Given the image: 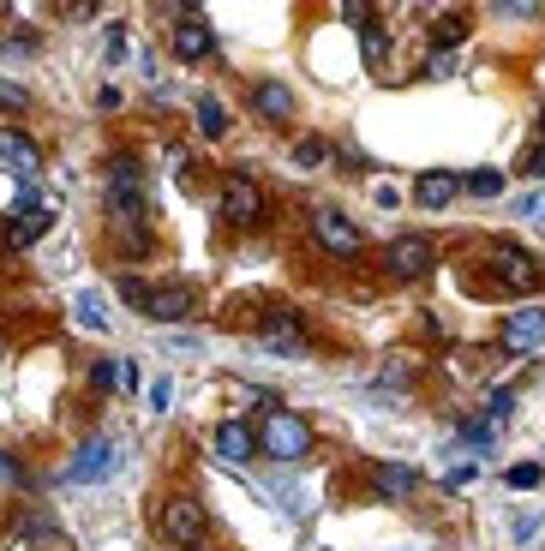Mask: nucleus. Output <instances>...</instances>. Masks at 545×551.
Wrapping results in <instances>:
<instances>
[{"instance_id":"32","label":"nucleus","mask_w":545,"mask_h":551,"mask_svg":"<svg viewBox=\"0 0 545 551\" xmlns=\"http://www.w3.org/2000/svg\"><path fill=\"white\" fill-rule=\"evenodd\" d=\"M90 384H96V390H108V384H120V372H114V366H108V360H102V366H96V372H90Z\"/></svg>"},{"instance_id":"19","label":"nucleus","mask_w":545,"mask_h":551,"mask_svg":"<svg viewBox=\"0 0 545 551\" xmlns=\"http://www.w3.org/2000/svg\"><path fill=\"white\" fill-rule=\"evenodd\" d=\"M462 36H468V18H462V12H450V18H438V24H432V48H438V54H450Z\"/></svg>"},{"instance_id":"23","label":"nucleus","mask_w":545,"mask_h":551,"mask_svg":"<svg viewBox=\"0 0 545 551\" xmlns=\"http://www.w3.org/2000/svg\"><path fill=\"white\" fill-rule=\"evenodd\" d=\"M324 156H330V144H324V138H300V144H294V162H300V168H318Z\"/></svg>"},{"instance_id":"21","label":"nucleus","mask_w":545,"mask_h":551,"mask_svg":"<svg viewBox=\"0 0 545 551\" xmlns=\"http://www.w3.org/2000/svg\"><path fill=\"white\" fill-rule=\"evenodd\" d=\"M462 186H468L474 198H498V192H504V174H498V168H474Z\"/></svg>"},{"instance_id":"4","label":"nucleus","mask_w":545,"mask_h":551,"mask_svg":"<svg viewBox=\"0 0 545 551\" xmlns=\"http://www.w3.org/2000/svg\"><path fill=\"white\" fill-rule=\"evenodd\" d=\"M486 258H492V276H498L510 294H540L545 270H540V258H534V252H522V246H492Z\"/></svg>"},{"instance_id":"27","label":"nucleus","mask_w":545,"mask_h":551,"mask_svg":"<svg viewBox=\"0 0 545 551\" xmlns=\"http://www.w3.org/2000/svg\"><path fill=\"white\" fill-rule=\"evenodd\" d=\"M510 486L534 492V486H540V462H522V468H510Z\"/></svg>"},{"instance_id":"13","label":"nucleus","mask_w":545,"mask_h":551,"mask_svg":"<svg viewBox=\"0 0 545 551\" xmlns=\"http://www.w3.org/2000/svg\"><path fill=\"white\" fill-rule=\"evenodd\" d=\"M210 450H216L222 462H246V456L258 450V432H252L246 420H222V426H216V438H210Z\"/></svg>"},{"instance_id":"10","label":"nucleus","mask_w":545,"mask_h":551,"mask_svg":"<svg viewBox=\"0 0 545 551\" xmlns=\"http://www.w3.org/2000/svg\"><path fill=\"white\" fill-rule=\"evenodd\" d=\"M504 348H510V354H540L545 348V306H516V312H510Z\"/></svg>"},{"instance_id":"14","label":"nucleus","mask_w":545,"mask_h":551,"mask_svg":"<svg viewBox=\"0 0 545 551\" xmlns=\"http://www.w3.org/2000/svg\"><path fill=\"white\" fill-rule=\"evenodd\" d=\"M0 162L12 168V174H30L42 156H36V138H24L18 126H0Z\"/></svg>"},{"instance_id":"7","label":"nucleus","mask_w":545,"mask_h":551,"mask_svg":"<svg viewBox=\"0 0 545 551\" xmlns=\"http://www.w3.org/2000/svg\"><path fill=\"white\" fill-rule=\"evenodd\" d=\"M432 240H420V234H402V240H390V252H384V270L396 276V282H420L426 270H432Z\"/></svg>"},{"instance_id":"16","label":"nucleus","mask_w":545,"mask_h":551,"mask_svg":"<svg viewBox=\"0 0 545 551\" xmlns=\"http://www.w3.org/2000/svg\"><path fill=\"white\" fill-rule=\"evenodd\" d=\"M144 312H150L156 324H180V318H192V294H186V288H156Z\"/></svg>"},{"instance_id":"1","label":"nucleus","mask_w":545,"mask_h":551,"mask_svg":"<svg viewBox=\"0 0 545 551\" xmlns=\"http://www.w3.org/2000/svg\"><path fill=\"white\" fill-rule=\"evenodd\" d=\"M258 450H264L270 462H306V456H312V426H306L300 414H288V408H270V420H264V432H258Z\"/></svg>"},{"instance_id":"18","label":"nucleus","mask_w":545,"mask_h":551,"mask_svg":"<svg viewBox=\"0 0 545 551\" xmlns=\"http://www.w3.org/2000/svg\"><path fill=\"white\" fill-rule=\"evenodd\" d=\"M72 318H78V324H84L90 336H102V330H108V312H102V300H96L90 288H84V294L72 300Z\"/></svg>"},{"instance_id":"2","label":"nucleus","mask_w":545,"mask_h":551,"mask_svg":"<svg viewBox=\"0 0 545 551\" xmlns=\"http://www.w3.org/2000/svg\"><path fill=\"white\" fill-rule=\"evenodd\" d=\"M204 534H210V510H204L192 492H174V498L162 504V540L174 551H198Z\"/></svg>"},{"instance_id":"22","label":"nucleus","mask_w":545,"mask_h":551,"mask_svg":"<svg viewBox=\"0 0 545 551\" xmlns=\"http://www.w3.org/2000/svg\"><path fill=\"white\" fill-rule=\"evenodd\" d=\"M510 414H516V396H510V390H492V396H486V426L498 432V426H510Z\"/></svg>"},{"instance_id":"20","label":"nucleus","mask_w":545,"mask_h":551,"mask_svg":"<svg viewBox=\"0 0 545 551\" xmlns=\"http://www.w3.org/2000/svg\"><path fill=\"white\" fill-rule=\"evenodd\" d=\"M198 132H204V138H222V132H228V114H222V102H216V96H204V102H198Z\"/></svg>"},{"instance_id":"26","label":"nucleus","mask_w":545,"mask_h":551,"mask_svg":"<svg viewBox=\"0 0 545 551\" xmlns=\"http://www.w3.org/2000/svg\"><path fill=\"white\" fill-rule=\"evenodd\" d=\"M474 474H480L474 462H468V468H450V474H444V492H468V486H474Z\"/></svg>"},{"instance_id":"3","label":"nucleus","mask_w":545,"mask_h":551,"mask_svg":"<svg viewBox=\"0 0 545 551\" xmlns=\"http://www.w3.org/2000/svg\"><path fill=\"white\" fill-rule=\"evenodd\" d=\"M312 234H318V246H324L330 258H360V252H366V234H360L336 204H318V210H312Z\"/></svg>"},{"instance_id":"34","label":"nucleus","mask_w":545,"mask_h":551,"mask_svg":"<svg viewBox=\"0 0 545 551\" xmlns=\"http://www.w3.org/2000/svg\"><path fill=\"white\" fill-rule=\"evenodd\" d=\"M0 480H6V486H18V480H24V474H18V462H12L6 450H0Z\"/></svg>"},{"instance_id":"11","label":"nucleus","mask_w":545,"mask_h":551,"mask_svg":"<svg viewBox=\"0 0 545 551\" xmlns=\"http://www.w3.org/2000/svg\"><path fill=\"white\" fill-rule=\"evenodd\" d=\"M456 198H462V174H450V168H426L414 180V204L420 210H450Z\"/></svg>"},{"instance_id":"5","label":"nucleus","mask_w":545,"mask_h":551,"mask_svg":"<svg viewBox=\"0 0 545 551\" xmlns=\"http://www.w3.org/2000/svg\"><path fill=\"white\" fill-rule=\"evenodd\" d=\"M222 216H228L234 228H252V222L264 216V186H258V174L234 168V174L222 180Z\"/></svg>"},{"instance_id":"6","label":"nucleus","mask_w":545,"mask_h":551,"mask_svg":"<svg viewBox=\"0 0 545 551\" xmlns=\"http://www.w3.org/2000/svg\"><path fill=\"white\" fill-rule=\"evenodd\" d=\"M264 348L270 354H282V360H300V354H312V330H306V318L300 312H270L264 318Z\"/></svg>"},{"instance_id":"25","label":"nucleus","mask_w":545,"mask_h":551,"mask_svg":"<svg viewBox=\"0 0 545 551\" xmlns=\"http://www.w3.org/2000/svg\"><path fill=\"white\" fill-rule=\"evenodd\" d=\"M492 438H498V432H492V426H486V420H480V426H468V432H462V444H468V450H474V456H492Z\"/></svg>"},{"instance_id":"30","label":"nucleus","mask_w":545,"mask_h":551,"mask_svg":"<svg viewBox=\"0 0 545 551\" xmlns=\"http://www.w3.org/2000/svg\"><path fill=\"white\" fill-rule=\"evenodd\" d=\"M492 12H510V18H528V12H540V6H534V0H498Z\"/></svg>"},{"instance_id":"29","label":"nucleus","mask_w":545,"mask_h":551,"mask_svg":"<svg viewBox=\"0 0 545 551\" xmlns=\"http://www.w3.org/2000/svg\"><path fill=\"white\" fill-rule=\"evenodd\" d=\"M402 378H408V372H402V366H390V372L378 378V396H384V402H396V390H402Z\"/></svg>"},{"instance_id":"12","label":"nucleus","mask_w":545,"mask_h":551,"mask_svg":"<svg viewBox=\"0 0 545 551\" xmlns=\"http://www.w3.org/2000/svg\"><path fill=\"white\" fill-rule=\"evenodd\" d=\"M48 228H54V210H48V204H42V210H18V216L0 222V246H36Z\"/></svg>"},{"instance_id":"15","label":"nucleus","mask_w":545,"mask_h":551,"mask_svg":"<svg viewBox=\"0 0 545 551\" xmlns=\"http://www.w3.org/2000/svg\"><path fill=\"white\" fill-rule=\"evenodd\" d=\"M372 486H378L384 498H414V492H420V474L402 468V462H378V468H372Z\"/></svg>"},{"instance_id":"17","label":"nucleus","mask_w":545,"mask_h":551,"mask_svg":"<svg viewBox=\"0 0 545 551\" xmlns=\"http://www.w3.org/2000/svg\"><path fill=\"white\" fill-rule=\"evenodd\" d=\"M252 108H258L264 120H288V114H294V96H288V84H258V90H252Z\"/></svg>"},{"instance_id":"8","label":"nucleus","mask_w":545,"mask_h":551,"mask_svg":"<svg viewBox=\"0 0 545 551\" xmlns=\"http://www.w3.org/2000/svg\"><path fill=\"white\" fill-rule=\"evenodd\" d=\"M108 474H114V444H108V438L78 444V456L66 462V486H96V480H108Z\"/></svg>"},{"instance_id":"36","label":"nucleus","mask_w":545,"mask_h":551,"mask_svg":"<svg viewBox=\"0 0 545 551\" xmlns=\"http://www.w3.org/2000/svg\"><path fill=\"white\" fill-rule=\"evenodd\" d=\"M534 144H545V114H540V138H534Z\"/></svg>"},{"instance_id":"24","label":"nucleus","mask_w":545,"mask_h":551,"mask_svg":"<svg viewBox=\"0 0 545 551\" xmlns=\"http://www.w3.org/2000/svg\"><path fill=\"white\" fill-rule=\"evenodd\" d=\"M120 294H126V300H132V306H138V312H144V306H150V294H156V288H150V282H144V276H132V270H126V276H120Z\"/></svg>"},{"instance_id":"33","label":"nucleus","mask_w":545,"mask_h":551,"mask_svg":"<svg viewBox=\"0 0 545 551\" xmlns=\"http://www.w3.org/2000/svg\"><path fill=\"white\" fill-rule=\"evenodd\" d=\"M366 12H372L366 0H342V18H354V24H366Z\"/></svg>"},{"instance_id":"35","label":"nucleus","mask_w":545,"mask_h":551,"mask_svg":"<svg viewBox=\"0 0 545 551\" xmlns=\"http://www.w3.org/2000/svg\"><path fill=\"white\" fill-rule=\"evenodd\" d=\"M528 174H540V180H545V144H534V156H528Z\"/></svg>"},{"instance_id":"28","label":"nucleus","mask_w":545,"mask_h":551,"mask_svg":"<svg viewBox=\"0 0 545 551\" xmlns=\"http://www.w3.org/2000/svg\"><path fill=\"white\" fill-rule=\"evenodd\" d=\"M384 48H390L384 30H366V36H360V54H366V60H384Z\"/></svg>"},{"instance_id":"31","label":"nucleus","mask_w":545,"mask_h":551,"mask_svg":"<svg viewBox=\"0 0 545 551\" xmlns=\"http://www.w3.org/2000/svg\"><path fill=\"white\" fill-rule=\"evenodd\" d=\"M108 60H126V30H120V24L108 30Z\"/></svg>"},{"instance_id":"9","label":"nucleus","mask_w":545,"mask_h":551,"mask_svg":"<svg viewBox=\"0 0 545 551\" xmlns=\"http://www.w3.org/2000/svg\"><path fill=\"white\" fill-rule=\"evenodd\" d=\"M210 54H216V36H210V24H204L198 6H192L186 18H174V60L198 66V60H210Z\"/></svg>"}]
</instances>
